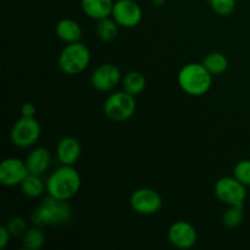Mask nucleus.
Listing matches in <instances>:
<instances>
[{"instance_id":"6","label":"nucleus","mask_w":250,"mask_h":250,"mask_svg":"<svg viewBox=\"0 0 250 250\" xmlns=\"http://www.w3.org/2000/svg\"><path fill=\"white\" fill-rule=\"evenodd\" d=\"M41 124L34 117H24L17 120L10 132V138L17 148L26 149L34 146L41 138Z\"/></svg>"},{"instance_id":"1","label":"nucleus","mask_w":250,"mask_h":250,"mask_svg":"<svg viewBox=\"0 0 250 250\" xmlns=\"http://www.w3.org/2000/svg\"><path fill=\"white\" fill-rule=\"evenodd\" d=\"M82 180L73 166L61 165L50 173L46 180V192L50 197L60 200H70L80 192Z\"/></svg>"},{"instance_id":"12","label":"nucleus","mask_w":250,"mask_h":250,"mask_svg":"<svg viewBox=\"0 0 250 250\" xmlns=\"http://www.w3.org/2000/svg\"><path fill=\"white\" fill-rule=\"evenodd\" d=\"M28 173L26 161L21 159L7 158L0 164V183L5 187L20 186Z\"/></svg>"},{"instance_id":"28","label":"nucleus","mask_w":250,"mask_h":250,"mask_svg":"<svg viewBox=\"0 0 250 250\" xmlns=\"http://www.w3.org/2000/svg\"><path fill=\"white\" fill-rule=\"evenodd\" d=\"M166 0H151V4H153L154 6H163Z\"/></svg>"},{"instance_id":"11","label":"nucleus","mask_w":250,"mask_h":250,"mask_svg":"<svg viewBox=\"0 0 250 250\" xmlns=\"http://www.w3.org/2000/svg\"><path fill=\"white\" fill-rule=\"evenodd\" d=\"M167 237L170 243L175 248L187 250L193 248L197 244L198 232L192 224L180 220L171 225L167 232Z\"/></svg>"},{"instance_id":"3","label":"nucleus","mask_w":250,"mask_h":250,"mask_svg":"<svg viewBox=\"0 0 250 250\" xmlns=\"http://www.w3.org/2000/svg\"><path fill=\"white\" fill-rule=\"evenodd\" d=\"M177 82L186 94L202 97L211 88L212 75L203 63L190 62L181 68L177 75Z\"/></svg>"},{"instance_id":"23","label":"nucleus","mask_w":250,"mask_h":250,"mask_svg":"<svg viewBox=\"0 0 250 250\" xmlns=\"http://www.w3.org/2000/svg\"><path fill=\"white\" fill-rule=\"evenodd\" d=\"M210 7L219 16H229L236 10V0H209Z\"/></svg>"},{"instance_id":"24","label":"nucleus","mask_w":250,"mask_h":250,"mask_svg":"<svg viewBox=\"0 0 250 250\" xmlns=\"http://www.w3.org/2000/svg\"><path fill=\"white\" fill-rule=\"evenodd\" d=\"M233 176L243 183L246 187H250V160L244 159V160L238 161L233 167Z\"/></svg>"},{"instance_id":"2","label":"nucleus","mask_w":250,"mask_h":250,"mask_svg":"<svg viewBox=\"0 0 250 250\" xmlns=\"http://www.w3.org/2000/svg\"><path fill=\"white\" fill-rule=\"evenodd\" d=\"M72 219V208L67 200H60L49 195L37 207L31 220L34 226H62Z\"/></svg>"},{"instance_id":"25","label":"nucleus","mask_w":250,"mask_h":250,"mask_svg":"<svg viewBox=\"0 0 250 250\" xmlns=\"http://www.w3.org/2000/svg\"><path fill=\"white\" fill-rule=\"evenodd\" d=\"M7 229V231L10 232L12 237H22L24 234V232L28 229V226H27V222L23 217H12L11 220L7 221V224L5 225Z\"/></svg>"},{"instance_id":"10","label":"nucleus","mask_w":250,"mask_h":250,"mask_svg":"<svg viewBox=\"0 0 250 250\" xmlns=\"http://www.w3.org/2000/svg\"><path fill=\"white\" fill-rule=\"evenodd\" d=\"M122 82L120 68L114 63H102L93 71L90 83L99 92H111Z\"/></svg>"},{"instance_id":"14","label":"nucleus","mask_w":250,"mask_h":250,"mask_svg":"<svg viewBox=\"0 0 250 250\" xmlns=\"http://www.w3.org/2000/svg\"><path fill=\"white\" fill-rule=\"evenodd\" d=\"M26 165L29 173L44 175L51 165V153L44 146H37L27 156Z\"/></svg>"},{"instance_id":"22","label":"nucleus","mask_w":250,"mask_h":250,"mask_svg":"<svg viewBox=\"0 0 250 250\" xmlns=\"http://www.w3.org/2000/svg\"><path fill=\"white\" fill-rule=\"evenodd\" d=\"M244 220V204L229 205L222 215V224L227 229H236Z\"/></svg>"},{"instance_id":"8","label":"nucleus","mask_w":250,"mask_h":250,"mask_svg":"<svg viewBox=\"0 0 250 250\" xmlns=\"http://www.w3.org/2000/svg\"><path fill=\"white\" fill-rule=\"evenodd\" d=\"M129 204L136 214L150 216L160 211L163 208V199L161 195L151 188H139L132 193Z\"/></svg>"},{"instance_id":"20","label":"nucleus","mask_w":250,"mask_h":250,"mask_svg":"<svg viewBox=\"0 0 250 250\" xmlns=\"http://www.w3.org/2000/svg\"><path fill=\"white\" fill-rule=\"evenodd\" d=\"M119 28V23L111 16H109L98 21L97 27H95V33L100 41L109 43V42L115 41L117 38Z\"/></svg>"},{"instance_id":"27","label":"nucleus","mask_w":250,"mask_h":250,"mask_svg":"<svg viewBox=\"0 0 250 250\" xmlns=\"http://www.w3.org/2000/svg\"><path fill=\"white\" fill-rule=\"evenodd\" d=\"M11 234L7 231L6 226L0 227V249H5L7 247V244L10 243V238H11Z\"/></svg>"},{"instance_id":"7","label":"nucleus","mask_w":250,"mask_h":250,"mask_svg":"<svg viewBox=\"0 0 250 250\" xmlns=\"http://www.w3.org/2000/svg\"><path fill=\"white\" fill-rule=\"evenodd\" d=\"M214 192L217 199L227 207L244 204L247 198V187L234 176L219 178L214 186Z\"/></svg>"},{"instance_id":"18","label":"nucleus","mask_w":250,"mask_h":250,"mask_svg":"<svg viewBox=\"0 0 250 250\" xmlns=\"http://www.w3.org/2000/svg\"><path fill=\"white\" fill-rule=\"evenodd\" d=\"M20 187H21L22 193L27 198L34 199V198L41 197L44 190H46V182L42 180V176L28 173L27 177L23 180V182L20 185Z\"/></svg>"},{"instance_id":"13","label":"nucleus","mask_w":250,"mask_h":250,"mask_svg":"<svg viewBox=\"0 0 250 250\" xmlns=\"http://www.w3.org/2000/svg\"><path fill=\"white\" fill-rule=\"evenodd\" d=\"M82 146L75 137H63L56 146V158L61 165L73 166L81 158Z\"/></svg>"},{"instance_id":"16","label":"nucleus","mask_w":250,"mask_h":250,"mask_svg":"<svg viewBox=\"0 0 250 250\" xmlns=\"http://www.w3.org/2000/svg\"><path fill=\"white\" fill-rule=\"evenodd\" d=\"M55 33L66 44L76 43L82 39V28L80 23L72 19H62L56 23Z\"/></svg>"},{"instance_id":"17","label":"nucleus","mask_w":250,"mask_h":250,"mask_svg":"<svg viewBox=\"0 0 250 250\" xmlns=\"http://www.w3.org/2000/svg\"><path fill=\"white\" fill-rule=\"evenodd\" d=\"M146 87V80L143 73L138 71H129L122 77V88L128 94L137 97L142 94Z\"/></svg>"},{"instance_id":"26","label":"nucleus","mask_w":250,"mask_h":250,"mask_svg":"<svg viewBox=\"0 0 250 250\" xmlns=\"http://www.w3.org/2000/svg\"><path fill=\"white\" fill-rule=\"evenodd\" d=\"M37 114V107L33 103H24L21 106V115L24 117H34Z\"/></svg>"},{"instance_id":"15","label":"nucleus","mask_w":250,"mask_h":250,"mask_svg":"<svg viewBox=\"0 0 250 250\" xmlns=\"http://www.w3.org/2000/svg\"><path fill=\"white\" fill-rule=\"evenodd\" d=\"M114 2V0H81V6L89 19L99 21L111 16Z\"/></svg>"},{"instance_id":"4","label":"nucleus","mask_w":250,"mask_h":250,"mask_svg":"<svg viewBox=\"0 0 250 250\" xmlns=\"http://www.w3.org/2000/svg\"><path fill=\"white\" fill-rule=\"evenodd\" d=\"M90 50L82 42L70 43L59 55V67L65 75L76 76L82 73L90 62Z\"/></svg>"},{"instance_id":"5","label":"nucleus","mask_w":250,"mask_h":250,"mask_svg":"<svg viewBox=\"0 0 250 250\" xmlns=\"http://www.w3.org/2000/svg\"><path fill=\"white\" fill-rule=\"evenodd\" d=\"M136 107V97L121 90L110 94L105 100L103 109L107 119L115 122H124L133 116Z\"/></svg>"},{"instance_id":"9","label":"nucleus","mask_w":250,"mask_h":250,"mask_svg":"<svg viewBox=\"0 0 250 250\" xmlns=\"http://www.w3.org/2000/svg\"><path fill=\"white\" fill-rule=\"evenodd\" d=\"M111 17L124 28H134L143 19V10L134 0H116L112 7Z\"/></svg>"},{"instance_id":"21","label":"nucleus","mask_w":250,"mask_h":250,"mask_svg":"<svg viewBox=\"0 0 250 250\" xmlns=\"http://www.w3.org/2000/svg\"><path fill=\"white\" fill-rule=\"evenodd\" d=\"M45 244V234L39 226L28 229L22 236V246L27 250H39Z\"/></svg>"},{"instance_id":"19","label":"nucleus","mask_w":250,"mask_h":250,"mask_svg":"<svg viewBox=\"0 0 250 250\" xmlns=\"http://www.w3.org/2000/svg\"><path fill=\"white\" fill-rule=\"evenodd\" d=\"M202 63L212 76L222 75L229 68V59L220 51H212L208 54Z\"/></svg>"}]
</instances>
